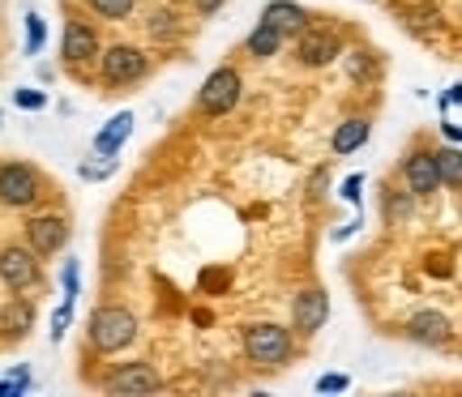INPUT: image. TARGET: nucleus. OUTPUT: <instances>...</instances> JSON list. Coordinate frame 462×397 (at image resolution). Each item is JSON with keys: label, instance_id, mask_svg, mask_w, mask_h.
Returning <instances> with one entry per match:
<instances>
[{"label": "nucleus", "instance_id": "f257e3e1", "mask_svg": "<svg viewBox=\"0 0 462 397\" xmlns=\"http://www.w3.org/2000/svg\"><path fill=\"white\" fill-rule=\"evenodd\" d=\"M137 338V316L129 308H99V312L90 316V347L103 350V355H116V350H125Z\"/></svg>", "mask_w": 462, "mask_h": 397}, {"label": "nucleus", "instance_id": "f03ea898", "mask_svg": "<svg viewBox=\"0 0 462 397\" xmlns=\"http://www.w3.org/2000/svg\"><path fill=\"white\" fill-rule=\"evenodd\" d=\"M245 355L248 364L257 367H279L287 364V355H291V333L282 329V325H248L245 329Z\"/></svg>", "mask_w": 462, "mask_h": 397}, {"label": "nucleus", "instance_id": "7ed1b4c3", "mask_svg": "<svg viewBox=\"0 0 462 397\" xmlns=\"http://www.w3.org/2000/svg\"><path fill=\"white\" fill-rule=\"evenodd\" d=\"M236 103H240V73L236 68H215L198 90V107L206 116H227Z\"/></svg>", "mask_w": 462, "mask_h": 397}, {"label": "nucleus", "instance_id": "20e7f679", "mask_svg": "<svg viewBox=\"0 0 462 397\" xmlns=\"http://www.w3.org/2000/svg\"><path fill=\"white\" fill-rule=\"evenodd\" d=\"M146 77V56L129 43H120V48H107L103 51V82L107 86H133Z\"/></svg>", "mask_w": 462, "mask_h": 397}, {"label": "nucleus", "instance_id": "39448f33", "mask_svg": "<svg viewBox=\"0 0 462 397\" xmlns=\"http://www.w3.org/2000/svg\"><path fill=\"white\" fill-rule=\"evenodd\" d=\"M39 197V176L26 163H5L0 167V201L5 205H31Z\"/></svg>", "mask_w": 462, "mask_h": 397}, {"label": "nucleus", "instance_id": "423d86ee", "mask_svg": "<svg viewBox=\"0 0 462 397\" xmlns=\"http://www.w3.org/2000/svg\"><path fill=\"white\" fill-rule=\"evenodd\" d=\"M326 316H330V295H326L321 286H309V291H300L296 303H291V325H296L304 338L321 329V325H326Z\"/></svg>", "mask_w": 462, "mask_h": 397}, {"label": "nucleus", "instance_id": "0eeeda50", "mask_svg": "<svg viewBox=\"0 0 462 397\" xmlns=\"http://www.w3.org/2000/svg\"><path fill=\"white\" fill-rule=\"evenodd\" d=\"M402 180H407V193L411 197H429L441 188V167H437V154L429 149H415L411 158L402 163Z\"/></svg>", "mask_w": 462, "mask_h": 397}, {"label": "nucleus", "instance_id": "6e6552de", "mask_svg": "<svg viewBox=\"0 0 462 397\" xmlns=\"http://www.w3.org/2000/svg\"><path fill=\"white\" fill-rule=\"evenodd\" d=\"M159 389V372L150 364H120L107 376V393L116 397H137V393H154Z\"/></svg>", "mask_w": 462, "mask_h": 397}, {"label": "nucleus", "instance_id": "1a4fd4ad", "mask_svg": "<svg viewBox=\"0 0 462 397\" xmlns=\"http://www.w3.org/2000/svg\"><path fill=\"white\" fill-rule=\"evenodd\" d=\"M0 278H5V286L9 291H26V286H34V278H39V261H34V252L26 248H5L0 252Z\"/></svg>", "mask_w": 462, "mask_h": 397}, {"label": "nucleus", "instance_id": "9d476101", "mask_svg": "<svg viewBox=\"0 0 462 397\" xmlns=\"http://www.w3.org/2000/svg\"><path fill=\"white\" fill-rule=\"evenodd\" d=\"M296 56L309 68H321V65H330V60H338V56H343V43H338V34H334V31H304V34H300Z\"/></svg>", "mask_w": 462, "mask_h": 397}, {"label": "nucleus", "instance_id": "9b49d317", "mask_svg": "<svg viewBox=\"0 0 462 397\" xmlns=\"http://www.w3.org/2000/svg\"><path fill=\"white\" fill-rule=\"evenodd\" d=\"M407 338L411 342H420V347H441V342H449V316L446 312H415L411 320H407Z\"/></svg>", "mask_w": 462, "mask_h": 397}, {"label": "nucleus", "instance_id": "f8f14e48", "mask_svg": "<svg viewBox=\"0 0 462 397\" xmlns=\"http://www.w3.org/2000/svg\"><path fill=\"white\" fill-rule=\"evenodd\" d=\"M26 235H31V248L39 252V257H51V252L65 248L69 227L56 214H48V218H34L31 227H26Z\"/></svg>", "mask_w": 462, "mask_h": 397}, {"label": "nucleus", "instance_id": "ddd939ff", "mask_svg": "<svg viewBox=\"0 0 462 397\" xmlns=\"http://www.w3.org/2000/svg\"><path fill=\"white\" fill-rule=\"evenodd\" d=\"M90 56H99V34L90 31L86 22H69L65 26V60L69 65H82Z\"/></svg>", "mask_w": 462, "mask_h": 397}, {"label": "nucleus", "instance_id": "4468645a", "mask_svg": "<svg viewBox=\"0 0 462 397\" xmlns=\"http://www.w3.org/2000/svg\"><path fill=\"white\" fill-rule=\"evenodd\" d=\"M262 22H270V26L282 31V34H300L304 31V22H309V14H304L300 5H291V0H274V5H265Z\"/></svg>", "mask_w": 462, "mask_h": 397}, {"label": "nucleus", "instance_id": "2eb2a0df", "mask_svg": "<svg viewBox=\"0 0 462 397\" xmlns=\"http://www.w3.org/2000/svg\"><path fill=\"white\" fill-rule=\"evenodd\" d=\"M129 132H133V116H129V112H116V116L99 129V137H95V149H99L103 158H112L116 149L129 141Z\"/></svg>", "mask_w": 462, "mask_h": 397}, {"label": "nucleus", "instance_id": "dca6fc26", "mask_svg": "<svg viewBox=\"0 0 462 397\" xmlns=\"http://www.w3.org/2000/svg\"><path fill=\"white\" fill-rule=\"evenodd\" d=\"M368 132H373V124L368 120H360V116H351V120H343L338 129H334V154H351V149H360L364 141H368Z\"/></svg>", "mask_w": 462, "mask_h": 397}, {"label": "nucleus", "instance_id": "f3484780", "mask_svg": "<svg viewBox=\"0 0 462 397\" xmlns=\"http://www.w3.org/2000/svg\"><path fill=\"white\" fill-rule=\"evenodd\" d=\"M282 48V31H274L270 22H257V31L245 39V51L248 56H257V60H265V56H279Z\"/></svg>", "mask_w": 462, "mask_h": 397}, {"label": "nucleus", "instance_id": "a211bd4d", "mask_svg": "<svg viewBox=\"0 0 462 397\" xmlns=\"http://www.w3.org/2000/svg\"><path fill=\"white\" fill-rule=\"evenodd\" d=\"M346 73H351V82H368V77L377 73V56L364 51V48L346 51Z\"/></svg>", "mask_w": 462, "mask_h": 397}, {"label": "nucleus", "instance_id": "6ab92c4d", "mask_svg": "<svg viewBox=\"0 0 462 397\" xmlns=\"http://www.w3.org/2000/svg\"><path fill=\"white\" fill-rule=\"evenodd\" d=\"M441 184H462V149H437Z\"/></svg>", "mask_w": 462, "mask_h": 397}, {"label": "nucleus", "instance_id": "aec40b11", "mask_svg": "<svg viewBox=\"0 0 462 397\" xmlns=\"http://www.w3.org/2000/svg\"><path fill=\"white\" fill-rule=\"evenodd\" d=\"M90 5H95V14H103V17H112V22H120V17L133 14V5H137V0H90Z\"/></svg>", "mask_w": 462, "mask_h": 397}, {"label": "nucleus", "instance_id": "412c9836", "mask_svg": "<svg viewBox=\"0 0 462 397\" xmlns=\"http://www.w3.org/2000/svg\"><path fill=\"white\" fill-rule=\"evenodd\" d=\"M43 39H48V26H43V17L31 14V17H26V51L34 56V51L43 48Z\"/></svg>", "mask_w": 462, "mask_h": 397}, {"label": "nucleus", "instance_id": "4be33fe9", "mask_svg": "<svg viewBox=\"0 0 462 397\" xmlns=\"http://www.w3.org/2000/svg\"><path fill=\"white\" fill-rule=\"evenodd\" d=\"M150 34H154V39H171V34H176V14H171V9H159V14L150 17Z\"/></svg>", "mask_w": 462, "mask_h": 397}, {"label": "nucleus", "instance_id": "5701e85b", "mask_svg": "<svg viewBox=\"0 0 462 397\" xmlns=\"http://www.w3.org/2000/svg\"><path fill=\"white\" fill-rule=\"evenodd\" d=\"M69 320H73V303H60V308H56V316H51V342H60V338H65V329H69Z\"/></svg>", "mask_w": 462, "mask_h": 397}, {"label": "nucleus", "instance_id": "b1692460", "mask_svg": "<svg viewBox=\"0 0 462 397\" xmlns=\"http://www.w3.org/2000/svg\"><path fill=\"white\" fill-rule=\"evenodd\" d=\"M14 103L22 112H43V107H48V95H39V90H17Z\"/></svg>", "mask_w": 462, "mask_h": 397}, {"label": "nucleus", "instance_id": "393cba45", "mask_svg": "<svg viewBox=\"0 0 462 397\" xmlns=\"http://www.w3.org/2000/svg\"><path fill=\"white\" fill-rule=\"evenodd\" d=\"M26 325H31V303H17L9 312V333H26Z\"/></svg>", "mask_w": 462, "mask_h": 397}, {"label": "nucleus", "instance_id": "a878e982", "mask_svg": "<svg viewBox=\"0 0 462 397\" xmlns=\"http://www.w3.org/2000/svg\"><path fill=\"white\" fill-rule=\"evenodd\" d=\"M346 384L351 381H346L343 372H330V376H321V381H317V393H343Z\"/></svg>", "mask_w": 462, "mask_h": 397}, {"label": "nucleus", "instance_id": "bb28decb", "mask_svg": "<svg viewBox=\"0 0 462 397\" xmlns=\"http://www.w3.org/2000/svg\"><path fill=\"white\" fill-rule=\"evenodd\" d=\"M65 299H69V303L78 299V261L65 265Z\"/></svg>", "mask_w": 462, "mask_h": 397}, {"label": "nucleus", "instance_id": "cd10ccee", "mask_svg": "<svg viewBox=\"0 0 462 397\" xmlns=\"http://www.w3.org/2000/svg\"><path fill=\"white\" fill-rule=\"evenodd\" d=\"M107 176H112V163H99V167L86 163L82 167V180H107Z\"/></svg>", "mask_w": 462, "mask_h": 397}, {"label": "nucleus", "instance_id": "c85d7f7f", "mask_svg": "<svg viewBox=\"0 0 462 397\" xmlns=\"http://www.w3.org/2000/svg\"><path fill=\"white\" fill-rule=\"evenodd\" d=\"M360 188H364V180H360V176H346V184H343V197H346V201H360Z\"/></svg>", "mask_w": 462, "mask_h": 397}, {"label": "nucleus", "instance_id": "c756f323", "mask_svg": "<svg viewBox=\"0 0 462 397\" xmlns=\"http://www.w3.org/2000/svg\"><path fill=\"white\" fill-rule=\"evenodd\" d=\"M218 5H223V0H193V9H198V14H215Z\"/></svg>", "mask_w": 462, "mask_h": 397}, {"label": "nucleus", "instance_id": "7c9ffc66", "mask_svg": "<svg viewBox=\"0 0 462 397\" xmlns=\"http://www.w3.org/2000/svg\"><path fill=\"white\" fill-rule=\"evenodd\" d=\"M441 132H446L454 146H462V129H458V124H441Z\"/></svg>", "mask_w": 462, "mask_h": 397}, {"label": "nucleus", "instance_id": "2f4dec72", "mask_svg": "<svg viewBox=\"0 0 462 397\" xmlns=\"http://www.w3.org/2000/svg\"><path fill=\"white\" fill-rule=\"evenodd\" d=\"M441 103H446V107H449V103H462V82H454V86H449V95H446V99H441Z\"/></svg>", "mask_w": 462, "mask_h": 397}]
</instances>
